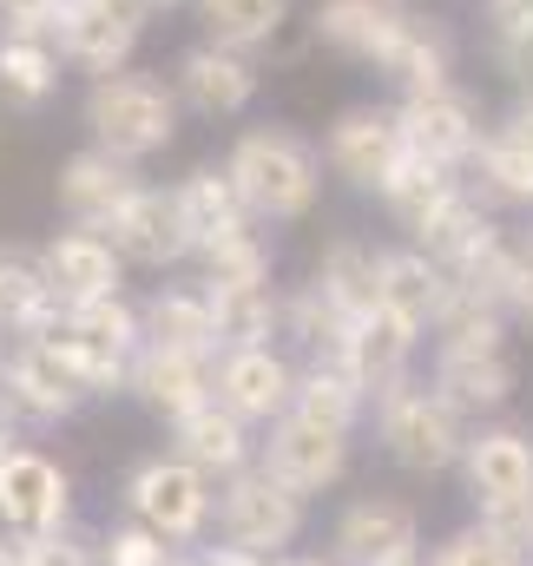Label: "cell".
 <instances>
[{
  "mask_svg": "<svg viewBox=\"0 0 533 566\" xmlns=\"http://www.w3.org/2000/svg\"><path fill=\"white\" fill-rule=\"evenodd\" d=\"M376 73H389L401 93H421V86L454 80V40H448V27H441V20L408 13V20H401V33L389 40V53L376 60Z\"/></svg>",
  "mask_w": 533,
  "mask_h": 566,
  "instance_id": "32",
  "label": "cell"
},
{
  "mask_svg": "<svg viewBox=\"0 0 533 566\" xmlns=\"http://www.w3.org/2000/svg\"><path fill=\"white\" fill-rule=\"evenodd\" d=\"M468 185L488 211H533V133L527 126H488L481 151L468 158Z\"/></svg>",
  "mask_w": 533,
  "mask_h": 566,
  "instance_id": "24",
  "label": "cell"
},
{
  "mask_svg": "<svg viewBox=\"0 0 533 566\" xmlns=\"http://www.w3.org/2000/svg\"><path fill=\"white\" fill-rule=\"evenodd\" d=\"M468 416L421 376H401L376 396V441L383 454L396 461L401 474L428 481V474H448L461 468V448H468Z\"/></svg>",
  "mask_w": 533,
  "mask_h": 566,
  "instance_id": "3",
  "label": "cell"
},
{
  "mask_svg": "<svg viewBox=\"0 0 533 566\" xmlns=\"http://www.w3.org/2000/svg\"><path fill=\"white\" fill-rule=\"evenodd\" d=\"M211 389L231 416L251 428H270L296 409V356L283 343H258V349H224L211 363Z\"/></svg>",
  "mask_w": 533,
  "mask_h": 566,
  "instance_id": "12",
  "label": "cell"
},
{
  "mask_svg": "<svg viewBox=\"0 0 533 566\" xmlns=\"http://www.w3.org/2000/svg\"><path fill=\"white\" fill-rule=\"evenodd\" d=\"M211 290V316H218V343L224 349H258L283 336V290L276 283H205Z\"/></svg>",
  "mask_w": 533,
  "mask_h": 566,
  "instance_id": "30",
  "label": "cell"
},
{
  "mask_svg": "<svg viewBox=\"0 0 533 566\" xmlns=\"http://www.w3.org/2000/svg\"><path fill=\"white\" fill-rule=\"evenodd\" d=\"M0 566H27V541L7 534V527H0Z\"/></svg>",
  "mask_w": 533,
  "mask_h": 566,
  "instance_id": "41",
  "label": "cell"
},
{
  "mask_svg": "<svg viewBox=\"0 0 533 566\" xmlns=\"http://www.w3.org/2000/svg\"><path fill=\"white\" fill-rule=\"evenodd\" d=\"M126 514L138 527L165 534L171 547H198L218 521V481L185 454H145L126 474Z\"/></svg>",
  "mask_w": 533,
  "mask_h": 566,
  "instance_id": "5",
  "label": "cell"
},
{
  "mask_svg": "<svg viewBox=\"0 0 533 566\" xmlns=\"http://www.w3.org/2000/svg\"><path fill=\"white\" fill-rule=\"evenodd\" d=\"M316 290H323V303L336 310V316H369L376 310V290H383V251L369 244V238H336V244H323V258H316Z\"/></svg>",
  "mask_w": 533,
  "mask_h": 566,
  "instance_id": "27",
  "label": "cell"
},
{
  "mask_svg": "<svg viewBox=\"0 0 533 566\" xmlns=\"http://www.w3.org/2000/svg\"><path fill=\"white\" fill-rule=\"evenodd\" d=\"M40 336L66 356V369L86 382L93 402H100V396H126L133 363H138V349H145V336H138V303H126V296H106V303H60V316H53Z\"/></svg>",
  "mask_w": 533,
  "mask_h": 566,
  "instance_id": "4",
  "label": "cell"
},
{
  "mask_svg": "<svg viewBox=\"0 0 533 566\" xmlns=\"http://www.w3.org/2000/svg\"><path fill=\"white\" fill-rule=\"evenodd\" d=\"M428 566H527V554L501 534V527H488V521H468V527H454V534H441V547L428 554Z\"/></svg>",
  "mask_w": 533,
  "mask_h": 566,
  "instance_id": "36",
  "label": "cell"
},
{
  "mask_svg": "<svg viewBox=\"0 0 533 566\" xmlns=\"http://www.w3.org/2000/svg\"><path fill=\"white\" fill-rule=\"evenodd\" d=\"M178 119H185L178 86L158 80V73H145V66L100 73V80L86 86V133H93L100 151H113V158H126V165L158 158L165 145L178 139Z\"/></svg>",
  "mask_w": 533,
  "mask_h": 566,
  "instance_id": "2",
  "label": "cell"
},
{
  "mask_svg": "<svg viewBox=\"0 0 533 566\" xmlns=\"http://www.w3.org/2000/svg\"><path fill=\"white\" fill-rule=\"evenodd\" d=\"M60 13H66V0H0V33L53 40L60 33Z\"/></svg>",
  "mask_w": 533,
  "mask_h": 566,
  "instance_id": "39",
  "label": "cell"
},
{
  "mask_svg": "<svg viewBox=\"0 0 533 566\" xmlns=\"http://www.w3.org/2000/svg\"><path fill=\"white\" fill-rule=\"evenodd\" d=\"M126 396H133L145 416H158V422H185L191 409H205L218 389H211V363L205 356H178V349H138L133 363V382H126Z\"/></svg>",
  "mask_w": 533,
  "mask_h": 566,
  "instance_id": "21",
  "label": "cell"
},
{
  "mask_svg": "<svg viewBox=\"0 0 533 566\" xmlns=\"http://www.w3.org/2000/svg\"><path fill=\"white\" fill-rule=\"evenodd\" d=\"M0 527L20 534V541H40V534H60L73 527V474L40 454V448H13L0 461Z\"/></svg>",
  "mask_w": 533,
  "mask_h": 566,
  "instance_id": "10",
  "label": "cell"
},
{
  "mask_svg": "<svg viewBox=\"0 0 533 566\" xmlns=\"http://www.w3.org/2000/svg\"><path fill=\"white\" fill-rule=\"evenodd\" d=\"M303 521H310V501H303L290 481H276L264 461H251L244 474H231V481L218 488V541H224V547L283 560V547H296Z\"/></svg>",
  "mask_w": 533,
  "mask_h": 566,
  "instance_id": "6",
  "label": "cell"
},
{
  "mask_svg": "<svg viewBox=\"0 0 533 566\" xmlns=\"http://www.w3.org/2000/svg\"><path fill=\"white\" fill-rule=\"evenodd\" d=\"M415 356H421V329L401 323V316H389V310H369V316H356V323L343 329V349H336L330 363H343L369 396H383L389 382L415 376Z\"/></svg>",
  "mask_w": 533,
  "mask_h": 566,
  "instance_id": "20",
  "label": "cell"
},
{
  "mask_svg": "<svg viewBox=\"0 0 533 566\" xmlns=\"http://www.w3.org/2000/svg\"><path fill=\"white\" fill-rule=\"evenodd\" d=\"M145 27H151V13H145L138 0H66L53 46H60L66 66H80L86 80H100V73L133 66Z\"/></svg>",
  "mask_w": 533,
  "mask_h": 566,
  "instance_id": "9",
  "label": "cell"
},
{
  "mask_svg": "<svg viewBox=\"0 0 533 566\" xmlns=\"http://www.w3.org/2000/svg\"><path fill=\"white\" fill-rule=\"evenodd\" d=\"M224 171L238 178L258 224H303L323 205V151L290 126H251L224 151Z\"/></svg>",
  "mask_w": 533,
  "mask_h": 566,
  "instance_id": "1",
  "label": "cell"
},
{
  "mask_svg": "<svg viewBox=\"0 0 533 566\" xmlns=\"http://www.w3.org/2000/svg\"><path fill=\"white\" fill-rule=\"evenodd\" d=\"M396 7H408V0H396Z\"/></svg>",
  "mask_w": 533,
  "mask_h": 566,
  "instance_id": "46",
  "label": "cell"
},
{
  "mask_svg": "<svg viewBox=\"0 0 533 566\" xmlns=\"http://www.w3.org/2000/svg\"><path fill=\"white\" fill-rule=\"evenodd\" d=\"M336 566H408L421 560V514L396 494H356L330 527Z\"/></svg>",
  "mask_w": 533,
  "mask_h": 566,
  "instance_id": "11",
  "label": "cell"
},
{
  "mask_svg": "<svg viewBox=\"0 0 533 566\" xmlns=\"http://www.w3.org/2000/svg\"><path fill=\"white\" fill-rule=\"evenodd\" d=\"M40 271L53 283L60 303H106V296H126V258L113 251L106 231H86V224H66L40 244Z\"/></svg>",
  "mask_w": 533,
  "mask_h": 566,
  "instance_id": "17",
  "label": "cell"
},
{
  "mask_svg": "<svg viewBox=\"0 0 533 566\" xmlns=\"http://www.w3.org/2000/svg\"><path fill=\"white\" fill-rule=\"evenodd\" d=\"M369 409H376V396H369L343 363H296V416L356 434V422H363Z\"/></svg>",
  "mask_w": 533,
  "mask_h": 566,
  "instance_id": "33",
  "label": "cell"
},
{
  "mask_svg": "<svg viewBox=\"0 0 533 566\" xmlns=\"http://www.w3.org/2000/svg\"><path fill=\"white\" fill-rule=\"evenodd\" d=\"M401 158H408V145H401L396 106H369V99L343 106L336 126H330V139H323V165L343 185H356V191H383V178L396 171Z\"/></svg>",
  "mask_w": 533,
  "mask_h": 566,
  "instance_id": "14",
  "label": "cell"
},
{
  "mask_svg": "<svg viewBox=\"0 0 533 566\" xmlns=\"http://www.w3.org/2000/svg\"><path fill=\"white\" fill-rule=\"evenodd\" d=\"M53 316H60V296H53L46 271H40V251L0 244V323L13 329V343L20 336H40Z\"/></svg>",
  "mask_w": 533,
  "mask_h": 566,
  "instance_id": "31",
  "label": "cell"
},
{
  "mask_svg": "<svg viewBox=\"0 0 533 566\" xmlns=\"http://www.w3.org/2000/svg\"><path fill=\"white\" fill-rule=\"evenodd\" d=\"M113 251L133 264V271H178L198 258L191 231H185V211H178V191L171 185H145L133 205L106 224Z\"/></svg>",
  "mask_w": 533,
  "mask_h": 566,
  "instance_id": "15",
  "label": "cell"
},
{
  "mask_svg": "<svg viewBox=\"0 0 533 566\" xmlns=\"http://www.w3.org/2000/svg\"><path fill=\"white\" fill-rule=\"evenodd\" d=\"M527 566H533V541H527Z\"/></svg>",
  "mask_w": 533,
  "mask_h": 566,
  "instance_id": "45",
  "label": "cell"
},
{
  "mask_svg": "<svg viewBox=\"0 0 533 566\" xmlns=\"http://www.w3.org/2000/svg\"><path fill=\"white\" fill-rule=\"evenodd\" d=\"M171 86H178V106L185 113H198V119H238V113L258 106L264 66H258V53H231L218 40H198V46L178 53Z\"/></svg>",
  "mask_w": 533,
  "mask_h": 566,
  "instance_id": "13",
  "label": "cell"
},
{
  "mask_svg": "<svg viewBox=\"0 0 533 566\" xmlns=\"http://www.w3.org/2000/svg\"><path fill=\"white\" fill-rule=\"evenodd\" d=\"M258 461H264L276 481H290V488L310 501V494H323V488H336V481L349 474V434H343V428L310 422V416L290 409L283 422H270Z\"/></svg>",
  "mask_w": 533,
  "mask_h": 566,
  "instance_id": "16",
  "label": "cell"
},
{
  "mask_svg": "<svg viewBox=\"0 0 533 566\" xmlns=\"http://www.w3.org/2000/svg\"><path fill=\"white\" fill-rule=\"evenodd\" d=\"M171 191H178V211H185V231H191L198 251H205L211 238H224V231L258 224L251 205H244V191H238V178H231L224 165H198V171H185Z\"/></svg>",
  "mask_w": 533,
  "mask_h": 566,
  "instance_id": "28",
  "label": "cell"
},
{
  "mask_svg": "<svg viewBox=\"0 0 533 566\" xmlns=\"http://www.w3.org/2000/svg\"><path fill=\"white\" fill-rule=\"evenodd\" d=\"M7 349H13V329H7V323H0V363H7Z\"/></svg>",
  "mask_w": 533,
  "mask_h": 566,
  "instance_id": "43",
  "label": "cell"
},
{
  "mask_svg": "<svg viewBox=\"0 0 533 566\" xmlns=\"http://www.w3.org/2000/svg\"><path fill=\"white\" fill-rule=\"evenodd\" d=\"M138 336H145L151 349H178V356H205V363L224 356L218 316H211V290H205V283H158V290L138 303Z\"/></svg>",
  "mask_w": 533,
  "mask_h": 566,
  "instance_id": "19",
  "label": "cell"
},
{
  "mask_svg": "<svg viewBox=\"0 0 533 566\" xmlns=\"http://www.w3.org/2000/svg\"><path fill=\"white\" fill-rule=\"evenodd\" d=\"M0 402L20 428H53V422H73L93 396L46 336H20L7 349V363H0Z\"/></svg>",
  "mask_w": 533,
  "mask_h": 566,
  "instance_id": "7",
  "label": "cell"
},
{
  "mask_svg": "<svg viewBox=\"0 0 533 566\" xmlns=\"http://www.w3.org/2000/svg\"><path fill=\"white\" fill-rule=\"evenodd\" d=\"M454 303V277L421 251V244H401V251H383V290H376V310H389L415 329H441Z\"/></svg>",
  "mask_w": 533,
  "mask_h": 566,
  "instance_id": "23",
  "label": "cell"
},
{
  "mask_svg": "<svg viewBox=\"0 0 533 566\" xmlns=\"http://www.w3.org/2000/svg\"><path fill=\"white\" fill-rule=\"evenodd\" d=\"M258 434L244 416H231L218 396L205 402V409H191L185 422H171V454H185L191 468H205L211 481H231V474H244L251 461H258Z\"/></svg>",
  "mask_w": 533,
  "mask_h": 566,
  "instance_id": "22",
  "label": "cell"
},
{
  "mask_svg": "<svg viewBox=\"0 0 533 566\" xmlns=\"http://www.w3.org/2000/svg\"><path fill=\"white\" fill-rule=\"evenodd\" d=\"M145 13H165V7H191V0H138Z\"/></svg>",
  "mask_w": 533,
  "mask_h": 566,
  "instance_id": "42",
  "label": "cell"
},
{
  "mask_svg": "<svg viewBox=\"0 0 533 566\" xmlns=\"http://www.w3.org/2000/svg\"><path fill=\"white\" fill-rule=\"evenodd\" d=\"M138 191H145L138 165L113 158V151H100V145L73 151V158L60 165V178H53V198H60L66 224H86V231H106V224L133 205Z\"/></svg>",
  "mask_w": 533,
  "mask_h": 566,
  "instance_id": "18",
  "label": "cell"
},
{
  "mask_svg": "<svg viewBox=\"0 0 533 566\" xmlns=\"http://www.w3.org/2000/svg\"><path fill=\"white\" fill-rule=\"evenodd\" d=\"M283 566H336V560H316V554H303V560H283Z\"/></svg>",
  "mask_w": 533,
  "mask_h": 566,
  "instance_id": "44",
  "label": "cell"
},
{
  "mask_svg": "<svg viewBox=\"0 0 533 566\" xmlns=\"http://www.w3.org/2000/svg\"><path fill=\"white\" fill-rule=\"evenodd\" d=\"M191 264H198V283H276V251L258 224L211 238Z\"/></svg>",
  "mask_w": 533,
  "mask_h": 566,
  "instance_id": "35",
  "label": "cell"
},
{
  "mask_svg": "<svg viewBox=\"0 0 533 566\" xmlns=\"http://www.w3.org/2000/svg\"><path fill=\"white\" fill-rule=\"evenodd\" d=\"M461 191H468V178H454L448 165H428V158H415V151H408L396 171L383 178V191H376V198H383V211L396 218L401 231H408V244H415V238H421V231H428L454 198H461Z\"/></svg>",
  "mask_w": 533,
  "mask_h": 566,
  "instance_id": "26",
  "label": "cell"
},
{
  "mask_svg": "<svg viewBox=\"0 0 533 566\" xmlns=\"http://www.w3.org/2000/svg\"><path fill=\"white\" fill-rule=\"evenodd\" d=\"M396 119H401V145H408L415 158H428V165H448V171H461V165L481 151V139H488L481 99H474L468 86H454V80L421 86V93H401Z\"/></svg>",
  "mask_w": 533,
  "mask_h": 566,
  "instance_id": "8",
  "label": "cell"
},
{
  "mask_svg": "<svg viewBox=\"0 0 533 566\" xmlns=\"http://www.w3.org/2000/svg\"><path fill=\"white\" fill-rule=\"evenodd\" d=\"M60 80H66V60H60L53 40L0 33V99H7V106L33 113V106H46V99L60 93Z\"/></svg>",
  "mask_w": 533,
  "mask_h": 566,
  "instance_id": "34",
  "label": "cell"
},
{
  "mask_svg": "<svg viewBox=\"0 0 533 566\" xmlns=\"http://www.w3.org/2000/svg\"><path fill=\"white\" fill-rule=\"evenodd\" d=\"M205 40L231 46V53H264L290 33L296 20V0H191Z\"/></svg>",
  "mask_w": 533,
  "mask_h": 566,
  "instance_id": "29",
  "label": "cell"
},
{
  "mask_svg": "<svg viewBox=\"0 0 533 566\" xmlns=\"http://www.w3.org/2000/svg\"><path fill=\"white\" fill-rule=\"evenodd\" d=\"M178 554H185V547H171L165 534L138 527L133 514H126L119 527H106V534H100V566H171Z\"/></svg>",
  "mask_w": 533,
  "mask_h": 566,
  "instance_id": "37",
  "label": "cell"
},
{
  "mask_svg": "<svg viewBox=\"0 0 533 566\" xmlns=\"http://www.w3.org/2000/svg\"><path fill=\"white\" fill-rule=\"evenodd\" d=\"M20 441H27V428L13 422V416H7V402H0V461H7V454H13Z\"/></svg>",
  "mask_w": 533,
  "mask_h": 566,
  "instance_id": "40",
  "label": "cell"
},
{
  "mask_svg": "<svg viewBox=\"0 0 533 566\" xmlns=\"http://www.w3.org/2000/svg\"><path fill=\"white\" fill-rule=\"evenodd\" d=\"M401 20H408V7H396V0H316L310 33H316L330 53L376 66V60L389 53V40L401 33Z\"/></svg>",
  "mask_w": 533,
  "mask_h": 566,
  "instance_id": "25",
  "label": "cell"
},
{
  "mask_svg": "<svg viewBox=\"0 0 533 566\" xmlns=\"http://www.w3.org/2000/svg\"><path fill=\"white\" fill-rule=\"evenodd\" d=\"M27 566H100V534H80V527L40 534L27 541Z\"/></svg>",
  "mask_w": 533,
  "mask_h": 566,
  "instance_id": "38",
  "label": "cell"
}]
</instances>
